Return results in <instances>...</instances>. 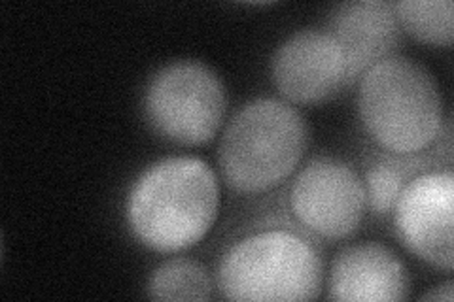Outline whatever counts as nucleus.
Returning <instances> with one entry per match:
<instances>
[{
  "mask_svg": "<svg viewBox=\"0 0 454 302\" xmlns=\"http://www.w3.org/2000/svg\"><path fill=\"white\" fill-rule=\"evenodd\" d=\"M220 212L216 172L193 155L150 165L131 185L125 220L142 246L176 253L201 242Z\"/></svg>",
  "mask_w": 454,
  "mask_h": 302,
  "instance_id": "obj_1",
  "label": "nucleus"
},
{
  "mask_svg": "<svg viewBox=\"0 0 454 302\" xmlns=\"http://www.w3.org/2000/svg\"><path fill=\"white\" fill-rule=\"evenodd\" d=\"M358 116L377 146L419 155L443 136V97L432 72L405 55H390L358 80Z\"/></svg>",
  "mask_w": 454,
  "mask_h": 302,
  "instance_id": "obj_2",
  "label": "nucleus"
},
{
  "mask_svg": "<svg viewBox=\"0 0 454 302\" xmlns=\"http://www.w3.org/2000/svg\"><path fill=\"white\" fill-rule=\"evenodd\" d=\"M309 146V125L286 100L254 98L223 128L218 166L225 183L260 195L286 182Z\"/></svg>",
  "mask_w": 454,
  "mask_h": 302,
  "instance_id": "obj_3",
  "label": "nucleus"
},
{
  "mask_svg": "<svg viewBox=\"0 0 454 302\" xmlns=\"http://www.w3.org/2000/svg\"><path fill=\"white\" fill-rule=\"evenodd\" d=\"M324 283L315 244L288 228H265L240 238L218 267V290L227 300H312Z\"/></svg>",
  "mask_w": 454,
  "mask_h": 302,
  "instance_id": "obj_4",
  "label": "nucleus"
},
{
  "mask_svg": "<svg viewBox=\"0 0 454 302\" xmlns=\"http://www.w3.org/2000/svg\"><path fill=\"white\" fill-rule=\"evenodd\" d=\"M142 108L161 138L178 146H201L218 135L227 97L215 70L201 61L182 59L150 78Z\"/></svg>",
  "mask_w": 454,
  "mask_h": 302,
  "instance_id": "obj_5",
  "label": "nucleus"
},
{
  "mask_svg": "<svg viewBox=\"0 0 454 302\" xmlns=\"http://www.w3.org/2000/svg\"><path fill=\"white\" fill-rule=\"evenodd\" d=\"M290 212L312 235L343 240L358 231L367 193L362 176L350 163L335 157L309 161L290 185Z\"/></svg>",
  "mask_w": 454,
  "mask_h": 302,
  "instance_id": "obj_6",
  "label": "nucleus"
},
{
  "mask_svg": "<svg viewBox=\"0 0 454 302\" xmlns=\"http://www.w3.org/2000/svg\"><path fill=\"white\" fill-rule=\"evenodd\" d=\"M454 174L450 168L424 170L395 198L394 225L403 246L420 261L452 270Z\"/></svg>",
  "mask_w": 454,
  "mask_h": 302,
  "instance_id": "obj_7",
  "label": "nucleus"
},
{
  "mask_svg": "<svg viewBox=\"0 0 454 302\" xmlns=\"http://www.w3.org/2000/svg\"><path fill=\"white\" fill-rule=\"evenodd\" d=\"M271 81L288 105L325 103L347 85L345 55L328 31L303 28L273 53Z\"/></svg>",
  "mask_w": 454,
  "mask_h": 302,
  "instance_id": "obj_8",
  "label": "nucleus"
},
{
  "mask_svg": "<svg viewBox=\"0 0 454 302\" xmlns=\"http://www.w3.org/2000/svg\"><path fill=\"white\" fill-rule=\"evenodd\" d=\"M328 33L345 55L347 83L358 81L379 61L395 55L402 28L387 0H354L339 4L330 16Z\"/></svg>",
  "mask_w": 454,
  "mask_h": 302,
  "instance_id": "obj_9",
  "label": "nucleus"
},
{
  "mask_svg": "<svg viewBox=\"0 0 454 302\" xmlns=\"http://www.w3.org/2000/svg\"><path fill=\"white\" fill-rule=\"evenodd\" d=\"M325 290L330 300H403L409 295V276L390 248L365 242L348 246L335 257Z\"/></svg>",
  "mask_w": 454,
  "mask_h": 302,
  "instance_id": "obj_10",
  "label": "nucleus"
},
{
  "mask_svg": "<svg viewBox=\"0 0 454 302\" xmlns=\"http://www.w3.org/2000/svg\"><path fill=\"white\" fill-rule=\"evenodd\" d=\"M146 291L153 300H210L212 278L201 263L175 257L152 272Z\"/></svg>",
  "mask_w": 454,
  "mask_h": 302,
  "instance_id": "obj_11",
  "label": "nucleus"
},
{
  "mask_svg": "<svg viewBox=\"0 0 454 302\" xmlns=\"http://www.w3.org/2000/svg\"><path fill=\"white\" fill-rule=\"evenodd\" d=\"M392 6L400 28L415 40L430 46H452L454 6L450 0H402Z\"/></svg>",
  "mask_w": 454,
  "mask_h": 302,
  "instance_id": "obj_12",
  "label": "nucleus"
},
{
  "mask_svg": "<svg viewBox=\"0 0 454 302\" xmlns=\"http://www.w3.org/2000/svg\"><path fill=\"white\" fill-rule=\"evenodd\" d=\"M420 155V153H419ZM419 155H395L394 159H380L365 172L367 206L375 215H388L409 180L424 172L426 161Z\"/></svg>",
  "mask_w": 454,
  "mask_h": 302,
  "instance_id": "obj_13",
  "label": "nucleus"
},
{
  "mask_svg": "<svg viewBox=\"0 0 454 302\" xmlns=\"http://www.w3.org/2000/svg\"><path fill=\"white\" fill-rule=\"evenodd\" d=\"M452 287H454V283H452L450 280H447V282H443V283L435 285L430 293L422 295L420 300H443V302H452V298H454Z\"/></svg>",
  "mask_w": 454,
  "mask_h": 302,
  "instance_id": "obj_14",
  "label": "nucleus"
}]
</instances>
